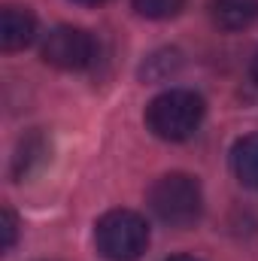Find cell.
<instances>
[{"instance_id":"1","label":"cell","mask_w":258,"mask_h":261,"mask_svg":"<svg viewBox=\"0 0 258 261\" xmlns=\"http://www.w3.org/2000/svg\"><path fill=\"white\" fill-rule=\"evenodd\" d=\"M203 97L194 94L189 88H170L158 97H152V103L146 107V125L158 140L167 143H183L189 140L203 122Z\"/></svg>"},{"instance_id":"4","label":"cell","mask_w":258,"mask_h":261,"mask_svg":"<svg viewBox=\"0 0 258 261\" xmlns=\"http://www.w3.org/2000/svg\"><path fill=\"white\" fill-rule=\"evenodd\" d=\"M94 58H97V43L82 28L61 24V28L49 31L43 40V61L52 64L55 70L79 73V70H88L94 64Z\"/></svg>"},{"instance_id":"2","label":"cell","mask_w":258,"mask_h":261,"mask_svg":"<svg viewBox=\"0 0 258 261\" xmlns=\"http://www.w3.org/2000/svg\"><path fill=\"white\" fill-rule=\"evenodd\" d=\"M152 213L170 228H189L203 213V192L200 182L189 173H164L149 189Z\"/></svg>"},{"instance_id":"13","label":"cell","mask_w":258,"mask_h":261,"mask_svg":"<svg viewBox=\"0 0 258 261\" xmlns=\"http://www.w3.org/2000/svg\"><path fill=\"white\" fill-rule=\"evenodd\" d=\"M164 261H197V258H192V255H173V258H164Z\"/></svg>"},{"instance_id":"11","label":"cell","mask_w":258,"mask_h":261,"mask_svg":"<svg viewBox=\"0 0 258 261\" xmlns=\"http://www.w3.org/2000/svg\"><path fill=\"white\" fill-rule=\"evenodd\" d=\"M249 73H252V79L258 82V52H255V58H252V67H249Z\"/></svg>"},{"instance_id":"8","label":"cell","mask_w":258,"mask_h":261,"mask_svg":"<svg viewBox=\"0 0 258 261\" xmlns=\"http://www.w3.org/2000/svg\"><path fill=\"white\" fill-rule=\"evenodd\" d=\"M231 167H234V176L246 186L258 192V134H249L243 140L234 143L231 149Z\"/></svg>"},{"instance_id":"12","label":"cell","mask_w":258,"mask_h":261,"mask_svg":"<svg viewBox=\"0 0 258 261\" xmlns=\"http://www.w3.org/2000/svg\"><path fill=\"white\" fill-rule=\"evenodd\" d=\"M73 3H82V6H100V3H107V0H73Z\"/></svg>"},{"instance_id":"6","label":"cell","mask_w":258,"mask_h":261,"mask_svg":"<svg viewBox=\"0 0 258 261\" xmlns=\"http://www.w3.org/2000/svg\"><path fill=\"white\" fill-rule=\"evenodd\" d=\"M34 34H37V18L31 15V9L6 6L0 12V46H3V52H18V49L31 46Z\"/></svg>"},{"instance_id":"5","label":"cell","mask_w":258,"mask_h":261,"mask_svg":"<svg viewBox=\"0 0 258 261\" xmlns=\"http://www.w3.org/2000/svg\"><path fill=\"white\" fill-rule=\"evenodd\" d=\"M52 158V143L46 140V134L40 130H31L28 137L18 140V149H15V158H12V176L18 182L31 179L34 173H40Z\"/></svg>"},{"instance_id":"3","label":"cell","mask_w":258,"mask_h":261,"mask_svg":"<svg viewBox=\"0 0 258 261\" xmlns=\"http://www.w3.org/2000/svg\"><path fill=\"white\" fill-rule=\"evenodd\" d=\"M97 252L110 261H134L149 246V225L134 210H110L94 225Z\"/></svg>"},{"instance_id":"10","label":"cell","mask_w":258,"mask_h":261,"mask_svg":"<svg viewBox=\"0 0 258 261\" xmlns=\"http://www.w3.org/2000/svg\"><path fill=\"white\" fill-rule=\"evenodd\" d=\"M15 234H18V222L12 216V210H3V249L15 246Z\"/></svg>"},{"instance_id":"7","label":"cell","mask_w":258,"mask_h":261,"mask_svg":"<svg viewBox=\"0 0 258 261\" xmlns=\"http://www.w3.org/2000/svg\"><path fill=\"white\" fill-rule=\"evenodd\" d=\"M210 15L222 31H243L255 24L258 0H210Z\"/></svg>"},{"instance_id":"9","label":"cell","mask_w":258,"mask_h":261,"mask_svg":"<svg viewBox=\"0 0 258 261\" xmlns=\"http://www.w3.org/2000/svg\"><path fill=\"white\" fill-rule=\"evenodd\" d=\"M131 3H134V9H137L143 18H155V21L173 18V15L186 6V0H131Z\"/></svg>"}]
</instances>
